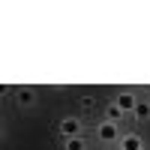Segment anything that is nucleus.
<instances>
[{
	"label": "nucleus",
	"mask_w": 150,
	"mask_h": 150,
	"mask_svg": "<svg viewBox=\"0 0 150 150\" xmlns=\"http://www.w3.org/2000/svg\"><path fill=\"white\" fill-rule=\"evenodd\" d=\"M93 132H96V141H102V144H120V138H123L120 123H111V120H99Z\"/></svg>",
	"instance_id": "1"
},
{
	"label": "nucleus",
	"mask_w": 150,
	"mask_h": 150,
	"mask_svg": "<svg viewBox=\"0 0 150 150\" xmlns=\"http://www.w3.org/2000/svg\"><path fill=\"white\" fill-rule=\"evenodd\" d=\"M57 132L63 135V138H81V135H84V120H81V117H75V114H69V117H60V123H57Z\"/></svg>",
	"instance_id": "2"
},
{
	"label": "nucleus",
	"mask_w": 150,
	"mask_h": 150,
	"mask_svg": "<svg viewBox=\"0 0 150 150\" xmlns=\"http://www.w3.org/2000/svg\"><path fill=\"white\" fill-rule=\"evenodd\" d=\"M12 99H15V108H36V102H39V96H36L33 87H18L15 93H12Z\"/></svg>",
	"instance_id": "3"
},
{
	"label": "nucleus",
	"mask_w": 150,
	"mask_h": 150,
	"mask_svg": "<svg viewBox=\"0 0 150 150\" xmlns=\"http://www.w3.org/2000/svg\"><path fill=\"white\" fill-rule=\"evenodd\" d=\"M138 102H141V96H138V93H132V90H120V93L114 96V105H117L120 111H126V114H132Z\"/></svg>",
	"instance_id": "4"
},
{
	"label": "nucleus",
	"mask_w": 150,
	"mask_h": 150,
	"mask_svg": "<svg viewBox=\"0 0 150 150\" xmlns=\"http://www.w3.org/2000/svg\"><path fill=\"white\" fill-rule=\"evenodd\" d=\"M117 147L120 150H144V141H141L138 132H123V138H120Z\"/></svg>",
	"instance_id": "5"
},
{
	"label": "nucleus",
	"mask_w": 150,
	"mask_h": 150,
	"mask_svg": "<svg viewBox=\"0 0 150 150\" xmlns=\"http://www.w3.org/2000/svg\"><path fill=\"white\" fill-rule=\"evenodd\" d=\"M132 120L135 123H150V99H141L132 111Z\"/></svg>",
	"instance_id": "6"
},
{
	"label": "nucleus",
	"mask_w": 150,
	"mask_h": 150,
	"mask_svg": "<svg viewBox=\"0 0 150 150\" xmlns=\"http://www.w3.org/2000/svg\"><path fill=\"white\" fill-rule=\"evenodd\" d=\"M123 117H126V111H120L114 102H108L102 111V120H111V123H123Z\"/></svg>",
	"instance_id": "7"
},
{
	"label": "nucleus",
	"mask_w": 150,
	"mask_h": 150,
	"mask_svg": "<svg viewBox=\"0 0 150 150\" xmlns=\"http://www.w3.org/2000/svg\"><path fill=\"white\" fill-rule=\"evenodd\" d=\"M90 144H87V138L81 135V138H63V150H87Z\"/></svg>",
	"instance_id": "8"
},
{
	"label": "nucleus",
	"mask_w": 150,
	"mask_h": 150,
	"mask_svg": "<svg viewBox=\"0 0 150 150\" xmlns=\"http://www.w3.org/2000/svg\"><path fill=\"white\" fill-rule=\"evenodd\" d=\"M93 105H96V99H93V96H81V108H84V111H87V108H93Z\"/></svg>",
	"instance_id": "9"
}]
</instances>
